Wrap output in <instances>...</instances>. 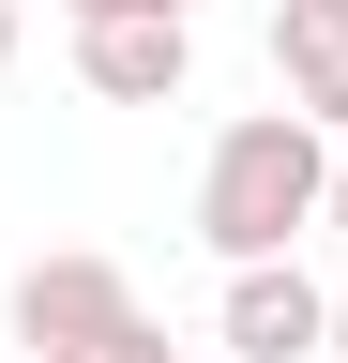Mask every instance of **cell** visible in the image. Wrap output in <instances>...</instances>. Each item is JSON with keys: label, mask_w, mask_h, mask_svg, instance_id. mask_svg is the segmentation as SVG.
Segmentation results:
<instances>
[{"label": "cell", "mask_w": 348, "mask_h": 363, "mask_svg": "<svg viewBox=\"0 0 348 363\" xmlns=\"http://www.w3.org/2000/svg\"><path fill=\"white\" fill-rule=\"evenodd\" d=\"M212 348L228 363H333V288L288 257H228V303H212Z\"/></svg>", "instance_id": "3957f363"}, {"label": "cell", "mask_w": 348, "mask_h": 363, "mask_svg": "<svg viewBox=\"0 0 348 363\" xmlns=\"http://www.w3.org/2000/svg\"><path fill=\"white\" fill-rule=\"evenodd\" d=\"M0 76H16V0H0Z\"/></svg>", "instance_id": "9c48e42d"}, {"label": "cell", "mask_w": 348, "mask_h": 363, "mask_svg": "<svg viewBox=\"0 0 348 363\" xmlns=\"http://www.w3.org/2000/svg\"><path fill=\"white\" fill-rule=\"evenodd\" d=\"M318 227H333V242H348V136H333V212H318Z\"/></svg>", "instance_id": "ba28073f"}, {"label": "cell", "mask_w": 348, "mask_h": 363, "mask_svg": "<svg viewBox=\"0 0 348 363\" xmlns=\"http://www.w3.org/2000/svg\"><path fill=\"white\" fill-rule=\"evenodd\" d=\"M182 363H228V348H182Z\"/></svg>", "instance_id": "8fae6325"}, {"label": "cell", "mask_w": 348, "mask_h": 363, "mask_svg": "<svg viewBox=\"0 0 348 363\" xmlns=\"http://www.w3.org/2000/svg\"><path fill=\"white\" fill-rule=\"evenodd\" d=\"M61 16H197V0H61Z\"/></svg>", "instance_id": "52a82bcc"}, {"label": "cell", "mask_w": 348, "mask_h": 363, "mask_svg": "<svg viewBox=\"0 0 348 363\" xmlns=\"http://www.w3.org/2000/svg\"><path fill=\"white\" fill-rule=\"evenodd\" d=\"M273 91L348 136V0H273Z\"/></svg>", "instance_id": "5b68a950"}, {"label": "cell", "mask_w": 348, "mask_h": 363, "mask_svg": "<svg viewBox=\"0 0 348 363\" xmlns=\"http://www.w3.org/2000/svg\"><path fill=\"white\" fill-rule=\"evenodd\" d=\"M121 333H137V272H121V257L61 242V257L16 272V348H30V363H91V348H121Z\"/></svg>", "instance_id": "7a4b0ae2"}, {"label": "cell", "mask_w": 348, "mask_h": 363, "mask_svg": "<svg viewBox=\"0 0 348 363\" xmlns=\"http://www.w3.org/2000/svg\"><path fill=\"white\" fill-rule=\"evenodd\" d=\"M333 363H348V288H333Z\"/></svg>", "instance_id": "30bf717a"}, {"label": "cell", "mask_w": 348, "mask_h": 363, "mask_svg": "<svg viewBox=\"0 0 348 363\" xmlns=\"http://www.w3.org/2000/svg\"><path fill=\"white\" fill-rule=\"evenodd\" d=\"M91 363H182V348H167L152 318H137V333H121V348H91Z\"/></svg>", "instance_id": "8992f818"}, {"label": "cell", "mask_w": 348, "mask_h": 363, "mask_svg": "<svg viewBox=\"0 0 348 363\" xmlns=\"http://www.w3.org/2000/svg\"><path fill=\"white\" fill-rule=\"evenodd\" d=\"M76 76L106 106H182L197 91V16H76Z\"/></svg>", "instance_id": "277c9868"}, {"label": "cell", "mask_w": 348, "mask_h": 363, "mask_svg": "<svg viewBox=\"0 0 348 363\" xmlns=\"http://www.w3.org/2000/svg\"><path fill=\"white\" fill-rule=\"evenodd\" d=\"M318 212H333V121H303L288 91L197 152V242L212 257H288V242H318Z\"/></svg>", "instance_id": "6da1fadb"}]
</instances>
